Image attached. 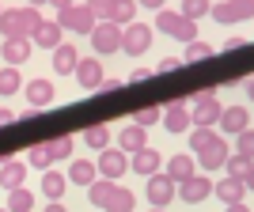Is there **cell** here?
<instances>
[{"label":"cell","mask_w":254,"mask_h":212,"mask_svg":"<svg viewBox=\"0 0 254 212\" xmlns=\"http://www.w3.org/2000/svg\"><path fill=\"white\" fill-rule=\"evenodd\" d=\"M144 144H148V129H140V125H126L122 133H118V148L129 152V156H133V152H140Z\"/></svg>","instance_id":"cb8c5ba5"},{"label":"cell","mask_w":254,"mask_h":212,"mask_svg":"<svg viewBox=\"0 0 254 212\" xmlns=\"http://www.w3.org/2000/svg\"><path fill=\"white\" fill-rule=\"evenodd\" d=\"M163 129L167 133H190L193 129V121H190V106H182V103H171L167 110H163Z\"/></svg>","instance_id":"2e32d148"},{"label":"cell","mask_w":254,"mask_h":212,"mask_svg":"<svg viewBox=\"0 0 254 212\" xmlns=\"http://www.w3.org/2000/svg\"><path fill=\"white\" fill-rule=\"evenodd\" d=\"M72 148H76V140L64 133V137H53L50 140V152H53V159H68L72 156Z\"/></svg>","instance_id":"74e56055"},{"label":"cell","mask_w":254,"mask_h":212,"mask_svg":"<svg viewBox=\"0 0 254 212\" xmlns=\"http://www.w3.org/2000/svg\"><path fill=\"white\" fill-rule=\"evenodd\" d=\"M251 163H254V159H247V156H239V152H235V156L224 159V170H228L232 178H243L247 170H251Z\"/></svg>","instance_id":"8d00e7d4"},{"label":"cell","mask_w":254,"mask_h":212,"mask_svg":"<svg viewBox=\"0 0 254 212\" xmlns=\"http://www.w3.org/2000/svg\"><path fill=\"white\" fill-rule=\"evenodd\" d=\"M50 53H53V72H57V76H72L76 61H80V50H76L72 42H61L57 50H50Z\"/></svg>","instance_id":"ffe728a7"},{"label":"cell","mask_w":254,"mask_h":212,"mask_svg":"<svg viewBox=\"0 0 254 212\" xmlns=\"http://www.w3.org/2000/svg\"><path fill=\"white\" fill-rule=\"evenodd\" d=\"M137 209V193L126 190V186H114L110 201H106V212H133Z\"/></svg>","instance_id":"4316f807"},{"label":"cell","mask_w":254,"mask_h":212,"mask_svg":"<svg viewBox=\"0 0 254 212\" xmlns=\"http://www.w3.org/2000/svg\"><path fill=\"white\" fill-rule=\"evenodd\" d=\"M31 50H34L31 38H4V46H0V57H4L8 64H15V68H19V64L31 61Z\"/></svg>","instance_id":"d6986e66"},{"label":"cell","mask_w":254,"mask_h":212,"mask_svg":"<svg viewBox=\"0 0 254 212\" xmlns=\"http://www.w3.org/2000/svg\"><path fill=\"white\" fill-rule=\"evenodd\" d=\"M27 182V163L23 159H8V163H0V186L4 190H15Z\"/></svg>","instance_id":"603a6c76"},{"label":"cell","mask_w":254,"mask_h":212,"mask_svg":"<svg viewBox=\"0 0 254 212\" xmlns=\"http://www.w3.org/2000/svg\"><path fill=\"white\" fill-rule=\"evenodd\" d=\"M42 23V11L34 4H23V8H8L0 11V34L4 38H31Z\"/></svg>","instance_id":"6da1fadb"},{"label":"cell","mask_w":254,"mask_h":212,"mask_svg":"<svg viewBox=\"0 0 254 212\" xmlns=\"http://www.w3.org/2000/svg\"><path fill=\"white\" fill-rule=\"evenodd\" d=\"M84 144H87V148H95V152H103L106 144H110V125H91L84 133Z\"/></svg>","instance_id":"836d02e7"},{"label":"cell","mask_w":254,"mask_h":212,"mask_svg":"<svg viewBox=\"0 0 254 212\" xmlns=\"http://www.w3.org/2000/svg\"><path fill=\"white\" fill-rule=\"evenodd\" d=\"M212 46L201 42V38H193V42H186V57H182V64H197V61H212Z\"/></svg>","instance_id":"1f68e13d"},{"label":"cell","mask_w":254,"mask_h":212,"mask_svg":"<svg viewBox=\"0 0 254 212\" xmlns=\"http://www.w3.org/2000/svg\"><path fill=\"white\" fill-rule=\"evenodd\" d=\"M87 8H91V15L95 19H106V8H110V0H84Z\"/></svg>","instance_id":"60d3db41"},{"label":"cell","mask_w":254,"mask_h":212,"mask_svg":"<svg viewBox=\"0 0 254 212\" xmlns=\"http://www.w3.org/2000/svg\"><path fill=\"white\" fill-rule=\"evenodd\" d=\"M228 156H232V148H228V140H224L220 133H216V140H212L209 148H201V152H197L193 159H201L205 174H209V170H220V167H224V159H228Z\"/></svg>","instance_id":"9a60e30c"},{"label":"cell","mask_w":254,"mask_h":212,"mask_svg":"<svg viewBox=\"0 0 254 212\" xmlns=\"http://www.w3.org/2000/svg\"><path fill=\"white\" fill-rule=\"evenodd\" d=\"M95 167H99V174H103V178L118 182V178H122V174L129 170V152H122V148H110V144H106V148L99 152Z\"/></svg>","instance_id":"30bf717a"},{"label":"cell","mask_w":254,"mask_h":212,"mask_svg":"<svg viewBox=\"0 0 254 212\" xmlns=\"http://www.w3.org/2000/svg\"><path fill=\"white\" fill-rule=\"evenodd\" d=\"M57 159H53V152H50V140H42V144H31V152H27V167H38V170H46V167H53Z\"/></svg>","instance_id":"4dcf8cb0"},{"label":"cell","mask_w":254,"mask_h":212,"mask_svg":"<svg viewBox=\"0 0 254 212\" xmlns=\"http://www.w3.org/2000/svg\"><path fill=\"white\" fill-rule=\"evenodd\" d=\"M152 27L148 23H126L122 27V53H129V57H140V53H148V46H152Z\"/></svg>","instance_id":"5b68a950"},{"label":"cell","mask_w":254,"mask_h":212,"mask_svg":"<svg viewBox=\"0 0 254 212\" xmlns=\"http://www.w3.org/2000/svg\"><path fill=\"white\" fill-rule=\"evenodd\" d=\"M50 4H57V8H64V4H76V0H50Z\"/></svg>","instance_id":"816d5d0a"},{"label":"cell","mask_w":254,"mask_h":212,"mask_svg":"<svg viewBox=\"0 0 254 212\" xmlns=\"http://www.w3.org/2000/svg\"><path fill=\"white\" fill-rule=\"evenodd\" d=\"M0 212H8V209H0Z\"/></svg>","instance_id":"11a10c76"},{"label":"cell","mask_w":254,"mask_h":212,"mask_svg":"<svg viewBox=\"0 0 254 212\" xmlns=\"http://www.w3.org/2000/svg\"><path fill=\"white\" fill-rule=\"evenodd\" d=\"M95 91H103V95H114V91H122V80H118V76H114V80H106V76H103V84H99Z\"/></svg>","instance_id":"7bdbcfd3"},{"label":"cell","mask_w":254,"mask_h":212,"mask_svg":"<svg viewBox=\"0 0 254 212\" xmlns=\"http://www.w3.org/2000/svg\"><path fill=\"white\" fill-rule=\"evenodd\" d=\"M179 68H182L179 57H163V61L156 64V72H163V76H167V72H179Z\"/></svg>","instance_id":"ab89813d"},{"label":"cell","mask_w":254,"mask_h":212,"mask_svg":"<svg viewBox=\"0 0 254 212\" xmlns=\"http://www.w3.org/2000/svg\"><path fill=\"white\" fill-rule=\"evenodd\" d=\"M0 11H4V8H0Z\"/></svg>","instance_id":"9f6ffc18"},{"label":"cell","mask_w":254,"mask_h":212,"mask_svg":"<svg viewBox=\"0 0 254 212\" xmlns=\"http://www.w3.org/2000/svg\"><path fill=\"white\" fill-rule=\"evenodd\" d=\"M243 91H247V99H251V103H254V76H251V80H247V84H243Z\"/></svg>","instance_id":"f907efd6"},{"label":"cell","mask_w":254,"mask_h":212,"mask_svg":"<svg viewBox=\"0 0 254 212\" xmlns=\"http://www.w3.org/2000/svg\"><path fill=\"white\" fill-rule=\"evenodd\" d=\"M140 4H144V8H152V11H159L163 4H167V0H137V8H140Z\"/></svg>","instance_id":"bcb514c9"},{"label":"cell","mask_w":254,"mask_h":212,"mask_svg":"<svg viewBox=\"0 0 254 212\" xmlns=\"http://www.w3.org/2000/svg\"><path fill=\"white\" fill-rule=\"evenodd\" d=\"M193 170H197L193 152H182V156H167V159H163V174H171V178H175V186H179L182 178H190Z\"/></svg>","instance_id":"ac0fdd59"},{"label":"cell","mask_w":254,"mask_h":212,"mask_svg":"<svg viewBox=\"0 0 254 212\" xmlns=\"http://www.w3.org/2000/svg\"><path fill=\"white\" fill-rule=\"evenodd\" d=\"M175 178L171 174H163V170H156V174H148V186H144V197H148L152 209H167L171 201H175Z\"/></svg>","instance_id":"52a82bcc"},{"label":"cell","mask_w":254,"mask_h":212,"mask_svg":"<svg viewBox=\"0 0 254 212\" xmlns=\"http://www.w3.org/2000/svg\"><path fill=\"white\" fill-rule=\"evenodd\" d=\"M224 212H251L243 201H235V205H224Z\"/></svg>","instance_id":"7dc6e473"},{"label":"cell","mask_w":254,"mask_h":212,"mask_svg":"<svg viewBox=\"0 0 254 212\" xmlns=\"http://www.w3.org/2000/svg\"><path fill=\"white\" fill-rule=\"evenodd\" d=\"M209 8H212V0H182V15H186V19H201V15H209Z\"/></svg>","instance_id":"d590c367"},{"label":"cell","mask_w":254,"mask_h":212,"mask_svg":"<svg viewBox=\"0 0 254 212\" xmlns=\"http://www.w3.org/2000/svg\"><path fill=\"white\" fill-rule=\"evenodd\" d=\"M42 212H68V209H64V205L61 201H50V205H46V209Z\"/></svg>","instance_id":"c3c4849f"},{"label":"cell","mask_w":254,"mask_h":212,"mask_svg":"<svg viewBox=\"0 0 254 212\" xmlns=\"http://www.w3.org/2000/svg\"><path fill=\"white\" fill-rule=\"evenodd\" d=\"M23 91V76L15 64H4L0 68V95H19Z\"/></svg>","instance_id":"f546056e"},{"label":"cell","mask_w":254,"mask_h":212,"mask_svg":"<svg viewBox=\"0 0 254 212\" xmlns=\"http://www.w3.org/2000/svg\"><path fill=\"white\" fill-rule=\"evenodd\" d=\"M212 197H220L224 205H235L247 197V182L243 178H232V174H224L220 182H212Z\"/></svg>","instance_id":"e0dca14e"},{"label":"cell","mask_w":254,"mask_h":212,"mask_svg":"<svg viewBox=\"0 0 254 212\" xmlns=\"http://www.w3.org/2000/svg\"><path fill=\"white\" fill-rule=\"evenodd\" d=\"M235 152L247 156V159H254V129L251 125H247L243 133H235Z\"/></svg>","instance_id":"f35d334b"},{"label":"cell","mask_w":254,"mask_h":212,"mask_svg":"<svg viewBox=\"0 0 254 212\" xmlns=\"http://www.w3.org/2000/svg\"><path fill=\"white\" fill-rule=\"evenodd\" d=\"M175 193H179L186 205H201V201H209V197H212V178L205 174V170H193L190 178L179 182V190H175Z\"/></svg>","instance_id":"ba28073f"},{"label":"cell","mask_w":254,"mask_h":212,"mask_svg":"<svg viewBox=\"0 0 254 212\" xmlns=\"http://www.w3.org/2000/svg\"><path fill=\"white\" fill-rule=\"evenodd\" d=\"M114 186H118V182H110V178H95L91 186H87V201L95 205V209H106V201H110Z\"/></svg>","instance_id":"83f0119b"},{"label":"cell","mask_w":254,"mask_h":212,"mask_svg":"<svg viewBox=\"0 0 254 212\" xmlns=\"http://www.w3.org/2000/svg\"><path fill=\"white\" fill-rule=\"evenodd\" d=\"M220 99L216 91H197L193 95V106H190V121L193 125H216V117H220Z\"/></svg>","instance_id":"9c48e42d"},{"label":"cell","mask_w":254,"mask_h":212,"mask_svg":"<svg viewBox=\"0 0 254 212\" xmlns=\"http://www.w3.org/2000/svg\"><path fill=\"white\" fill-rule=\"evenodd\" d=\"M159 117H163V110H159V106H140L137 114H133V125L152 129V125H159Z\"/></svg>","instance_id":"e575fe53"},{"label":"cell","mask_w":254,"mask_h":212,"mask_svg":"<svg viewBox=\"0 0 254 212\" xmlns=\"http://www.w3.org/2000/svg\"><path fill=\"white\" fill-rule=\"evenodd\" d=\"M247 125H251V110H247V106H224L220 117H216L220 137H235V133H243Z\"/></svg>","instance_id":"8fae6325"},{"label":"cell","mask_w":254,"mask_h":212,"mask_svg":"<svg viewBox=\"0 0 254 212\" xmlns=\"http://www.w3.org/2000/svg\"><path fill=\"white\" fill-rule=\"evenodd\" d=\"M27 4H34V8H42V4H50V0H27Z\"/></svg>","instance_id":"f5cc1de1"},{"label":"cell","mask_w":254,"mask_h":212,"mask_svg":"<svg viewBox=\"0 0 254 212\" xmlns=\"http://www.w3.org/2000/svg\"><path fill=\"white\" fill-rule=\"evenodd\" d=\"M11 121H15V114H11L8 106H0V129H8V125H11Z\"/></svg>","instance_id":"f6af8a7d"},{"label":"cell","mask_w":254,"mask_h":212,"mask_svg":"<svg viewBox=\"0 0 254 212\" xmlns=\"http://www.w3.org/2000/svg\"><path fill=\"white\" fill-rule=\"evenodd\" d=\"M129 170H137L140 178H148V174L163 170V152H156L152 144H144L140 152H133V156H129Z\"/></svg>","instance_id":"5bb4252c"},{"label":"cell","mask_w":254,"mask_h":212,"mask_svg":"<svg viewBox=\"0 0 254 212\" xmlns=\"http://www.w3.org/2000/svg\"><path fill=\"white\" fill-rule=\"evenodd\" d=\"M106 19L118 23V27L133 23V19H137V0H110V8H106Z\"/></svg>","instance_id":"484cf974"},{"label":"cell","mask_w":254,"mask_h":212,"mask_svg":"<svg viewBox=\"0 0 254 212\" xmlns=\"http://www.w3.org/2000/svg\"><path fill=\"white\" fill-rule=\"evenodd\" d=\"M72 76H76V84L84 87V91H95L106 72H103V61H99V57H80L76 68H72Z\"/></svg>","instance_id":"7c38bea8"},{"label":"cell","mask_w":254,"mask_h":212,"mask_svg":"<svg viewBox=\"0 0 254 212\" xmlns=\"http://www.w3.org/2000/svg\"><path fill=\"white\" fill-rule=\"evenodd\" d=\"M156 31H159V34H167V38H175V42H193V38H197V23L186 19L182 11L159 8V15H156Z\"/></svg>","instance_id":"7a4b0ae2"},{"label":"cell","mask_w":254,"mask_h":212,"mask_svg":"<svg viewBox=\"0 0 254 212\" xmlns=\"http://www.w3.org/2000/svg\"><path fill=\"white\" fill-rule=\"evenodd\" d=\"M68 186H91V182L99 178V167L91 163V159H72V167H68Z\"/></svg>","instance_id":"7402d4cb"},{"label":"cell","mask_w":254,"mask_h":212,"mask_svg":"<svg viewBox=\"0 0 254 212\" xmlns=\"http://www.w3.org/2000/svg\"><path fill=\"white\" fill-rule=\"evenodd\" d=\"M53 80H46V76H38V80H27L23 84V99H27V106H34V110H46V106L53 103Z\"/></svg>","instance_id":"4fadbf2b"},{"label":"cell","mask_w":254,"mask_h":212,"mask_svg":"<svg viewBox=\"0 0 254 212\" xmlns=\"http://www.w3.org/2000/svg\"><path fill=\"white\" fill-rule=\"evenodd\" d=\"M152 212H167V209H152Z\"/></svg>","instance_id":"db71d44e"},{"label":"cell","mask_w":254,"mask_h":212,"mask_svg":"<svg viewBox=\"0 0 254 212\" xmlns=\"http://www.w3.org/2000/svg\"><path fill=\"white\" fill-rule=\"evenodd\" d=\"M61 23H57V19H42V23H38V31H34L31 34V42L34 46H42V50H57V46H61Z\"/></svg>","instance_id":"44dd1931"},{"label":"cell","mask_w":254,"mask_h":212,"mask_svg":"<svg viewBox=\"0 0 254 212\" xmlns=\"http://www.w3.org/2000/svg\"><path fill=\"white\" fill-rule=\"evenodd\" d=\"M57 23H61V31L68 34H91V27H95V15H91V8L87 4H64V8H57Z\"/></svg>","instance_id":"3957f363"},{"label":"cell","mask_w":254,"mask_h":212,"mask_svg":"<svg viewBox=\"0 0 254 212\" xmlns=\"http://www.w3.org/2000/svg\"><path fill=\"white\" fill-rule=\"evenodd\" d=\"M243 182H247V190H254V163H251V170L243 174Z\"/></svg>","instance_id":"681fc988"},{"label":"cell","mask_w":254,"mask_h":212,"mask_svg":"<svg viewBox=\"0 0 254 212\" xmlns=\"http://www.w3.org/2000/svg\"><path fill=\"white\" fill-rule=\"evenodd\" d=\"M209 15L224 27H232V23H247L254 15V0H220V4H212Z\"/></svg>","instance_id":"8992f818"},{"label":"cell","mask_w":254,"mask_h":212,"mask_svg":"<svg viewBox=\"0 0 254 212\" xmlns=\"http://www.w3.org/2000/svg\"><path fill=\"white\" fill-rule=\"evenodd\" d=\"M64 190H68V178H64L61 170L46 167V170H42V193L50 197V201H61V197H64Z\"/></svg>","instance_id":"d4e9b609"},{"label":"cell","mask_w":254,"mask_h":212,"mask_svg":"<svg viewBox=\"0 0 254 212\" xmlns=\"http://www.w3.org/2000/svg\"><path fill=\"white\" fill-rule=\"evenodd\" d=\"M91 50H95V57H110V53L122 50V27L110 19H99L95 27H91Z\"/></svg>","instance_id":"277c9868"},{"label":"cell","mask_w":254,"mask_h":212,"mask_svg":"<svg viewBox=\"0 0 254 212\" xmlns=\"http://www.w3.org/2000/svg\"><path fill=\"white\" fill-rule=\"evenodd\" d=\"M4 209L8 212H34V193L15 186V190H8V205H4Z\"/></svg>","instance_id":"f1b7e54d"},{"label":"cell","mask_w":254,"mask_h":212,"mask_svg":"<svg viewBox=\"0 0 254 212\" xmlns=\"http://www.w3.org/2000/svg\"><path fill=\"white\" fill-rule=\"evenodd\" d=\"M152 76H156V68H133V72H129V84H144Z\"/></svg>","instance_id":"b9f144b4"},{"label":"cell","mask_w":254,"mask_h":212,"mask_svg":"<svg viewBox=\"0 0 254 212\" xmlns=\"http://www.w3.org/2000/svg\"><path fill=\"white\" fill-rule=\"evenodd\" d=\"M212 140H216V129H212V125H193L190 129V152H193V156H197L201 148H209Z\"/></svg>","instance_id":"d6a6232c"},{"label":"cell","mask_w":254,"mask_h":212,"mask_svg":"<svg viewBox=\"0 0 254 212\" xmlns=\"http://www.w3.org/2000/svg\"><path fill=\"white\" fill-rule=\"evenodd\" d=\"M243 46H247V38H243V34H228L224 50H228V53H235V50H243Z\"/></svg>","instance_id":"ee69618b"}]
</instances>
